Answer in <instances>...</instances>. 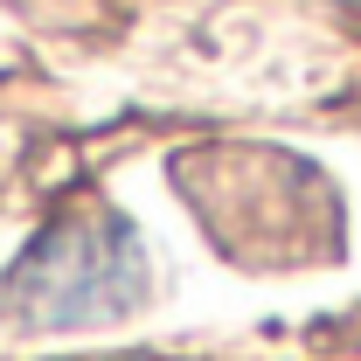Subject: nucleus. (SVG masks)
<instances>
[{"instance_id": "1", "label": "nucleus", "mask_w": 361, "mask_h": 361, "mask_svg": "<svg viewBox=\"0 0 361 361\" xmlns=\"http://www.w3.org/2000/svg\"><path fill=\"white\" fill-rule=\"evenodd\" d=\"M146 292V257L118 216H63L28 243V257L7 271V306L35 326H84L111 319Z\"/></svg>"}]
</instances>
